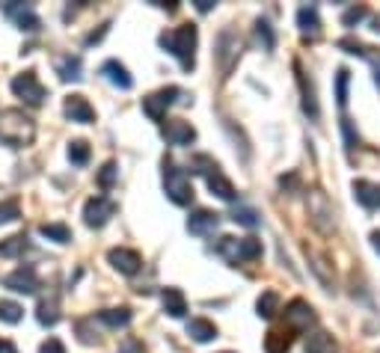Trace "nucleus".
<instances>
[{
	"label": "nucleus",
	"instance_id": "nucleus-1",
	"mask_svg": "<svg viewBox=\"0 0 380 353\" xmlns=\"http://www.w3.org/2000/svg\"><path fill=\"white\" fill-rule=\"evenodd\" d=\"M196 39L200 36H196L193 24H181L170 33H161V45L181 63L185 72H193V65H196Z\"/></svg>",
	"mask_w": 380,
	"mask_h": 353
},
{
	"label": "nucleus",
	"instance_id": "nucleus-2",
	"mask_svg": "<svg viewBox=\"0 0 380 353\" xmlns=\"http://www.w3.org/2000/svg\"><path fill=\"white\" fill-rule=\"evenodd\" d=\"M33 137H36V122H33L27 113H21V110L0 113V143L4 146L21 148V146L33 143Z\"/></svg>",
	"mask_w": 380,
	"mask_h": 353
},
{
	"label": "nucleus",
	"instance_id": "nucleus-3",
	"mask_svg": "<svg viewBox=\"0 0 380 353\" xmlns=\"http://www.w3.org/2000/svg\"><path fill=\"white\" fill-rule=\"evenodd\" d=\"M163 190L175 205H190L193 202V184L185 170H178L173 161H163Z\"/></svg>",
	"mask_w": 380,
	"mask_h": 353
},
{
	"label": "nucleus",
	"instance_id": "nucleus-4",
	"mask_svg": "<svg viewBox=\"0 0 380 353\" xmlns=\"http://www.w3.org/2000/svg\"><path fill=\"white\" fill-rule=\"evenodd\" d=\"M173 104H188V95L181 92L178 87H163L152 95L143 98V113L148 116L152 122H163V116H167V107Z\"/></svg>",
	"mask_w": 380,
	"mask_h": 353
},
{
	"label": "nucleus",
	"instance_id": "nucleus-5",
	"mask_svg": "<svg viewBox=\"0 0 380 353\" xmlns=\"http://www.w3.org/2000/svg\"><path fill=\"white\" fill-rule=\"evenodd\" d=\"M238 57H241V36H238L235 30H223L220 36H217V50H214V60H217L223 77L232 75Z\"/></svg>",
	"mask_w": 380,
	"mask_h": 353
},
{
	"label": "nucleus",
	"instance_id": "nucleus-6",
	"mask_svg": "<svg viewBox=\"0 0 380 353\" xmlns=\"http://www.w3.org/2000/svg\"><path fill=\"white\" fill-rule=\"evenodd\" d=\"M12 92L18 95L24 104H30V107L45 104V98H48V89L39 83L36 72H21V75H15V77H12Z\"/></svg>",
	"mask_w": 380,
	"mask_h": 353
},
{
	"label": "nucleus",
	"instance_id": "nucleus-7",
	"mask_svg": "<svg viewBox=\"0 0 380 353\" xmlns=\"http://www.w3.org/2000/svg\"><path fill=\"white\" fill-rule=\"evenodd\" d=\"M309 217H312V226L321 229L324 234L336 229L333 202H330L327 193H321V190H312V193H309Z\"/></svg>",
	"mask_w": 380,
	"mask_h": 353
},
{
	"label": "nucleus",
	"instance_id": "nucleus-8",
	"mask_svg": "<svg viewBox=\"0 0 380 353\" xmlns=\"http://www.w3.org/2000/svg\"><path fill=\"white\" fill-rule=\"evenodd\" d=\"M113 214H116V202L107 199V196H92L84 205V223L89 229H102V226H107V220Z\"/></svg>",
	"mask_w": 380,
	"mask_h": 353
},
{
	"label": "nucleus",
	"instance_id": "nucleus-9",
	"mask_svg": "<svg viewBox=\"0 0 380 353\" xmlns=\"http://www.w3.org/2000/svg\"><path fill=\"white\" fill-rule=\"evenodd\" d=\"M286 321H288L291 332H306L315 324V309H312L306 300H291L286 306Z\"/></svg>",
	"mask_w": 380,
	"mask_h": 353
},
{
	"label": "nucleus",
	"instance_id": "nucleus-10",
	"mask_svg": "<svg viewBox=\"0 0 380 353\" xmlns=\"http://www.w3.org/2000/svg\"><path fill=\"white\" fill-rule=\"evenodd\" d=\"M107 261L113 264V271H119L122 276H134L140 267H143V259H140V252L134 249H125V246H113L107 252Z\"/></svg>",
	"mask_w": 380,
	"mask_h": 353
},
{
	"label": "nucleus",
	"instance_id": "nucleus-11",
	"mask_svg": "<svg viewBox=\"0 0 380 353\" xmlns=\"http://www.w3.org/2000/svg\"><path fill=\"white\" fill-rule=\"evenodd\" d=\"M4 285L9 291H18V294H36V288H39V276H36V271L27 264V267H18V271H12L6 279H4Z\"/></svg>",
	"mask_w": 380,
	"mask_h": 353
},
{
	"label": "nucleus",
	"instance_id": "nucleus-12",
	"mask_svg": "<svg viewBox=\"0 0 380 353\" xmlns=\"http://www.w3.org/2000/svg\"><path fill=\"white\" fill-rule=\"evenodd\" d=\"M63 110H65V116H69L72 122H77V125L95 122V110H92V104H89L84 95H69V98H65V104H63Z\"/></svg>",
	"mask_w": 380,
	"mask_h": 353
},
{
	"label": "nucleus",
	"instance_id": "nucleus-13",
	"mask_svg": "<svg viewBox=\"0 0 380 353\" xmlns=\"http://www.w3.org/2000/svg\"><path fill=\"white\" fill-rule=\"evenodd\" d=\"M294 72H297V83H300V95H303V113L309 116L312 122L321 119V110H318V98H315V89H312V83L306 80L300 63H294Z\"/></svg>",
	"mask_w": 380,
	"mask_h": 353
},
{
	"label": "nucleus",
	"instance_id": "nucleus-14",
	"mask_svg": "<svg viewBox=\"0 0 380 353\" xmlns=\"http://www.w3.org/2000/svg\"><path fill=\"white\" fill-rule=\"evenodd\" d=\"M163 137H167L170 146H190L196 140V131L185 119H170L167 128H163Z\"/></svg>",
	"mask_w": 380,
	"mask_h": 353
},
{
	"label": "nucleus",
	"instance_id": "nucleus-15",
	"mask_svg": "<svg viewBox=\"0 0 380 353\" xmlns=\"http://www.w3.org/2000/svg\"><path fill=\"white\" fill-rule=\"evenodd\" d=\"M339 48L348 50V54H357L362 60H369L374 65V80L380 83V48H369V45H362L357 39H339Z\"/></svg>",
	"mask_w": 380,
	"mask_h": 353
},
{
	"label": "nucleus",
	"instance_id": "nucleus-16",
	"mask_svg": "<svg viewBox=\"0 0 380 353\" xmlns=\"http://www.w3.org/2000/svg\"><path fill=\"white\" fill-rule=\"evenodd\" d=\"M217 223H220V214H214L208 208H196L188 217V232L190 234H208V232L217 229Z\"/></svg>",
	"mask_w": 380,
	"mask_h": 353
},
{
	"label": "nucleus",
	"instance_id": "nucleus-17",
	"mask_svg": "<svg viewBox=\"0 0 380 353\" xmlns=\"http://www.w3.org/2000/svg\"><path fill=\"white\" fill-rule=\"evenodd\" d=\"M4 12H6L21 30H30V33L39 30V15L33 12V6H27V4H6Z\"/></svg>",
	"mask_w": 380,
	"mask_h": 353
},
{
	"label": "nucleus",
	"instance_id": "nucleus-18",
	"mask_svg": "<svg viewBox=\"0 0 380 353\" xmlns=\"http://www.w3.org/2000/svg\"><path fill=\"white\" fill-rule=\"evenodd\" d=\"M354 196H357V202L362 208H369V211L380 208V184H371L366 178H359V181H354Z\"/></svg>",
	"mask_w": 380,
	"mask_h": 353
},
{
	"label": "nucleus",
	"instance_id": "nucleus-19",
	"mask_svg": "<svg viewBox=\"0 0 380 353\" xmlns=\"http://www.w3.org/2000/svg\"><path fill=\"white\" fill-rule=\"evenodd\" d=\"M102 75L113 83V87H119V89H131V87H134V77L128 75V69H125L119 60H107L102 65Z\"/></svg>",
	"mask_w": 380,
	"mask_h": 353
},
{
	"label": "nucleus",
	"instance_id": "nucleus-20",
	"mask_svg": "<svg viewBox=\"0 0 380 353\" xmlns=\"http://www.w3.org/2000/svg\"><path fill=\"white\" fill-rule=\"evenodd\" d=\"M297 27H300L303 36L315 39L321 33V18H318V9L315 6H300L297 9Z\"/></svg>",
	"mask_w": 380,
	"mask_h": 353
},
{
	"label": "nucleus",
	"instance_id": "nucleus-21",
	"mask_svg": "<svg viewBox=\"0 0 380 353\" xmlns=\"http://www.w3.org/2000/svg\"><path fill=\"white\" fill-rule=\"evenodd\" d=\"M57 75H60V80H65V83H77V80H84V63H80V57H72V54H65V57H60L57 60Z\"/></svg>",
	"mask_w": 380,
	"mask_h": 353
},
{
	"label": "nucleus",
	"instance_id": "nucleus-22",
	"mask_svg": "<svg viewBox=\"0 0 380 353\" xmlns=\"http://www.w3.org/2000/svg\"><path fill=\"white\" fill-rule=\"evenodd\" d=\"M188 335L193 342L205 344L211 339H217V327H214L211 321H205V317H190V321H188Z\"/></svg>",
	"mask_w": 380,
	"mask_h": 353
},
{
	"label": "nucleus",
	"instance_id": "nucleus-23",
	"mask_svg": "<svg viewBox=\"0 0 380 353\" xmlns=\"http://www.w3.org/2000/svg\"><path fill=\"white\" fill-rule=\"evenodd\" d=\"M205 181H208V190H211L214 196H220L223 202H232V199H235V184L229 181L220 170L211 173V175H205Z\"/></svg>",
	"mask_w": 380,
	"mask_h": 353
},
{
	"label": "nucleus",
	"instance_id": "nucleus-24",
	"mask_svg": "<svg viewBox=\"0 0 380 353\" xmlns=\"http://www.w3.org/2000/svg\"><path fill=\"white\" fill-rule=\"evenodd\" d=\"M163 309H167L170 317H185L188 315V300L178 288H163Z\"/></svg>",
	"mask_w": 380,
	"mask_h": 353
},
{
	"label": "nucleus",
	"instance_id": "nucleus-25",
	"mask_svg": "<svg viewBox=\"0 0 380 353\" xmlns=\"http://www.w3.org/2000/svg\"><path fill=\"white\" fill-rule=\"evenodd\" d=\"M36 317H39L42 327H54V324L60 321V300H57L54 294H51V297H42V300H39Z\"/></svg>",
	"mask_w": 380,
	"mask_h": 353
},
{
	"label": "nucleus",
	"instance_id": "nucleus-26",
	"mask_svg": "<svg viewBox=\"0 0 380 353\" xmlns=\"http://www.w3.org/2000/svg\"><path fill=\"white\" fill-rule=\"evenodd\" d=\"M306 353H336L333 335L324 330H315L312 335H306Z\"/></svg>",
	"mask_w": 380,
	"mask_h": 353
},
{
	"label": "nucleus",
	"instance_id": "nucleus-27",
	"mask_svg": "<svg viewBox=\"0 0 380 353\" xmlns=\"http://www.w3.org/2000/svg\"><path fill=\"white\" fill-rule=\"evenodd\" d=\"M288 347H291V330L288 332L273 330L264 335V353H288Z\"/></svg>",
	"mask_w": 380,
	"mask_h": 353
},
{
	"label": "nucleus",
	"instance_id": "nucleus-28",
	"mask_svg": "<svg viewBox=\"0 0 380 353\" xmlns=\"http://www.w3.org/2000/svg\"><path fill=\"white\" fill-rule=\"evenodd\" d=\"M98 317H102V324H104V327L119 330V327H128V324H131V309H128V306H119V309H104Z\"/></svg>",
	"mask_w": 380,
	"mask_h": 353
},
{
	"label": "nucleus",
	"instance_id": "nucleus-29",
	"mask_svg": "<svg viewBox=\"0 0 380 353\" xmlns=\"http://www.w3.org/2000/svg\"><path fill=\"white\" fill-rule=\"evenodd\" d=\"M39 234L48 238V241H57V244H69L72 241V229L63 226V223H45V226H39Z\"/></svg>",
	"mask_w": 380,
	"mask_h": 353
},
{
	"label": "nucleus",
	"instance_id": "nucleus-30",
	"mask_svg": "<svg viewBox=\"0 0 380 353\" xmlns=\"http://www.w3.org/2000/svg\"><path fill=\"white\" fill-rule=\"evenodd\" d=\"M217 252H220V256H223L229 264H238V261H241V241L223 234V238L217 241Z\"/></svg>",
	"mask_w": 380,
	"mask_h": 353
},
{
	"label": "nucleus",
	"instance_id": "nucleus-31",
	"mask_svg": "<svg viewBox=\"0 0 380 353\" xmlns=\"http://www.w3.org/2000/svg\"><path fill=\"white\" fill-rule=\"evenodd\" d=\"M256 309H259V317H264V321H271V317L279 312V294L276 291H264L256 303Z\"/></svg>",
	"mask_w": 380,
	"mask_h": 353
},
{
	"label": "nucleus",
	"instance_id": "nucleus-32",
	"mask_svg": "<svg viewBox=\"0 0 380 353\" xmlns=\"http://www.w3.org/2000/svg\"><path fill=\"white\" fill-rule=\"evenodd\" d=\"M24 249H27V238H24V234H15V238H6L4 244H0V256L15 259V256H21Z\"/></svg>",
	"mask_w": 380,
	"mask_h": 353
},
{
	"label": "nucleus",
	"instance_id": "nucleus-33",
	"mask_svg": "<svg viewBox=\"0 0 380 353\" xmlns=\"http://www.w3.org/2000/svg\"><path fill=\"white\" fill-rule=\"evenodd\" d=\"M21 317H24V309L18 306V303L0 300V321H4V324H18Z\"/></svg>",
	"mask_w": 380,
	"mask_h": 353
},
{
	"label": "nucleus",
	"instance_id": "nucleus-34",
	"mask_svg": "<svg viewBox=\"0 0 380 353\" xmlns=\"http://www.w3.org/2000/svg\"><path fill=\"white\" fill-rule=\"evenodd\" d=\"M348 87H351V72L348 69H339L336 72V104L339 107L348 104Z\"/></svg>",
	"mask_w": 380,
	"mask_h": 353
},
{
	"label": "nucleus",
	"instance_id": "nucleus-35",
	"mask_svg": "<svg viewBox=\"0 0 380 353\" xmlns=\"http://www.w3.org/2000/svg\"><path fill=\"white\" fill-rule=\"evenodd\" d=\"M256 36H259V42H261L264 50H273L276 39H273V27H271V21L259 18V21H256Z\"/></svg>",
	"mask_w": 380,
	"mask_h": 353
},
{
	"label": "nucleus",
	"instance_id": "nucleus-36",
	"mask_svg": "<svg viewBox=\"0 0 380 353\" xmlns=\"http://www.w3.org/2000/svg\"><path fill=\"white\" fill-rule=\"evenodd\" d=\"M232 220H235L238 226H246V229H256V226H259V214H256L253 208H246V205H238V208L232 211Z\"/></svg>",
	"mask_w": 380,
	"mask_h": 353
},
{
	"label": "nucleus",
	"instance_id": "nucleus-37",
	"mask_svg": "<svg viewBox=\"0 0 380 353\" xmlns=\"http://www.w3.org/2000/svg\"><path fill=\"white\" fill-rule=\"evenodd\" d=\"M18 217H21L18 199H4V202H0V226H4V223H15Z\"/></svg>",
	"mask_w": 380,
	"mask_h": 353
},
{
	"label": "nucleus",
	"instance_id": "nucleus-38",
	"mask_svg": "<svg viewBox=\"0 0 380 353\" xmlns=\"http://www.w3.org/2000/svg\"><path fill=\"white\" fill-rule=\"evenodd\" d=\"M69 161H72V163H77V166H84V163L89 161V146H87L84 140L69 143Z\"/></svg>",
	"mask_w": 380,
	"mask_h": 353
},
{
	"label": "nucleus",
	"instance_id": "nucleus-39",
	"mask_svg": "<svg viewBox=\"0 0 380 353\" xmlns=\"http://www.w3.org/2000/svg\"><path fill=\"white\" fill-rule=\"evenodd\" d=\"M261 256V241L256 238H241V261H253Z\"/></svg>",
	"mask_w": 380,
	"mask_h": 353
},
{
	"label": "nucleus",
	"instance_id": "nucleus-40",
	"mask_svg": "<svg viewBox=\"0 0 380 353\" xmlns=\"http://www.w3.org/2000/svg\"><path fill=\"white\" fill-rule=\"evenodd\" d=\"M306 256H309V264H312V271H315V273L321 276V282H327V285L333 282V276L327 273V259H324V256H318V252H309V249H306Z\"/></svg>",
	"mask_w": 380,
	"mask_h": 353
},
{
	"label": "nucleus",
	"instance_id": "nucleus-41",
	"mask_svg": "<svg viewBox=\"0 0 380 353\" xmlns=\"http://www.w3.org/2000/svg\"><path fill=\"white\" fill-rule=\"evenodd\" d=\"M193 170L202 173V175H211V173H217L220 166H217V161L208 158V155H196V158H193Z\"/></svg>",
	"mask_w": 380,
	"mask_h": 353
},
{
	"label": "nucleus",
	"instance_id": "nucleus-42",
	"mask_svg": "<svg viewBox=\"0 0 380 353\" xmlns=\"http://www.w3.org/2000/svg\"><path fill=\"white\" fill-rule=\"evenodd\" d=\"M116 175H119V170H116V163L113 161H107L104 166H102V173H98V184L107 190V188H113V181H116Z\"/></svg>",
	"mask_w": 380,
	"mask_h": 353
},
{
	"label": "nucleus",
	"instance_id": "nucleus-43",
	"mask_svg": "<svg viewBox=\"0 0 380 353\" xmlns=\"http://www.w3.org/2000/svg\"><path fill=\"white\" fill-rule=\"evenodd\" d=\"M366 15H369L366 6H354V9H348V12L342 15V24H344V27H354V24H359L362 18H366Z\"/></svg>",
	"mask_w": 380,
	"mask_h": 353
},
{
	"label": "nucleus",
	"instance_id": "nucleus-44",
	"mask_svg": "<svg viewBox=\"0 0 380 353\" xmlns=\"http://www.w3.org/2000/svg\"><path fill=\"white\" fill-rule=\"evenodd\" d=\"M342 131H344V143H348V148H354L357 146V134H354L351 119H342Z\"/></svg>",
	"mask_w": 380,
	"mask_h": 353
},
{
	"label": "nucleus",
	"instance_id": "nucleus-45",
	"mask_svg": "<svg viewBox=\"0 0 380 353\" xmlns=\"http://www.w3.org/2000/svg\"><path fill=\"white\" fill-rule=\"evenodd\" d=\"M39 353H65V347H63L60 339H48V342L39 347Z\"/></svg>",
	"mask_w": 380,
	"mask_h": 353
},
{
	"label": "nucleus",
	"instance_id": "nucleus-46",
	"mask_svg": "<svg viewBox=\"0 0 380 353\" xmlns=\"http://www.w3.org/2000/svg\"><path fill=\"white\" fill-rule=\"evenodd\" d=\"M119 353H143V344H140L137 339H125V342L119 344Z\"/></svg>",
	"mask_w": 380,
	"mask_h": 353
},
{
	"label": "nucleus",
	"instance_id": "nucleus-47",
	"mask_svg": "<svg viewBox=\"0 0 380 353\" xmlns=\"http://www.w3.org/2000/svg\"><path fill=\"white\" fill-rule=\"evenodd\" d=\"M107 27H110V24H104V27L98 30V33H92V36H87V45H95V42H102V36L107 33Z\"/></svg>",
	"mask_w": 380,
	"mask_h": 353
},
{
	"label": "nucleus",
	"instance_id": "nucleus-48",
	"mask_svg": "<svg viewBox=\"0 0 380 353\" xmlns=\"http://www.w3.org/2000/svg\"><path fill=\"white\" fill-rule=\"evenodd\" d=\"M196 9H200V12H211L214 9V0H196Z\"/></svg>",
	"mask_w": 380,
	"mask_h": 353
},
{
	"label": "nucleus",
	"instance_id": "nucleus-49",
	"mask_svg": "<svg viewBox=\"0 0 380 353\" xmlns=\"http://www.w3.org/2000/svg\"><path fill=\"white\" fill-rule=\"evenodd\" d=\"M294 184H297V175H283V178H279V188H294Z\"/></svg>",
	"mask_w": 380,
	"mask_h": 353
},
{
	"label": "nucleus",
	"instance_id": "nucleus-50",
	"mask_svg": "<svg viewBox=\"0 0 380 353\" xmlns=\"http://www.w3.org/2000/svg\"><path fill=\"white\" fill-rule=\"evenodd\" d=\"M0 353H15V344L6 342V339H0Z\"/></svg>",
	"mask_w": 380,
	"mask_h": 353
},
{
	"label": "nucleus",
	"instance_id": "nucleus-51",
	"mask_svg": "<svg viewBox=\"0 0 380 353\" xmlns=\"http://www.w3.org/2000/svg\"><path fill=\"white\" fill-rule=\"evenodd\" d=\"M371 244H374V249L380 252V232H374V234H371Z\"/></svg>",
	"mask_w": 380,
	"mask_h": 353
},
{
	"label": "nucleus",
	"instance_id": "nucleus-52",
	"mask_svg": "<svg viewBox=\"0 0 380 353\" xmlns=\"http://www.w3.org/2000/svg\"><path fill=\"white\" fill-rule=\"evenodd\" d=\"M226 353H229V350H226Z\"/></svg>",
	"mask_w": 380,
	"mask_h": 353
}]
</instances>
